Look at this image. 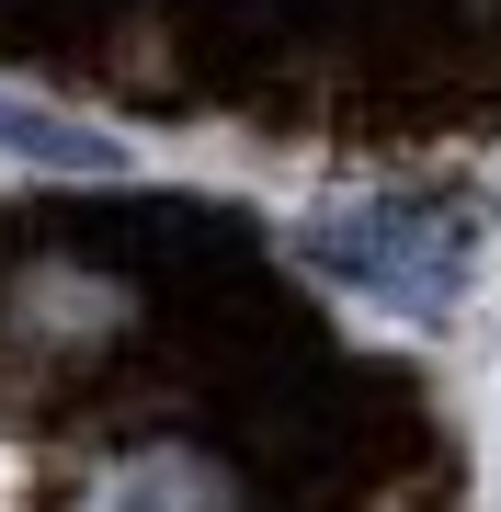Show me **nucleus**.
<instances>
[{
  "mask_svg": "<svg viewBox=\"0 0 501 512\" xmlns=\"http://www.w3.org/2000/svg\"><path fill=\"white\" fill-rule=\"evenodd\" d=\"M467 251H479L467 205H376V217H353V228H319V262H331L342 285L388 296V308H445L467 285Z\"/></svg>",
  "mask_w": 501,
  "mask_h": 512,
  "instance_id": "nucleus-1",
  "label": "nucleus"
}]
</instances>
